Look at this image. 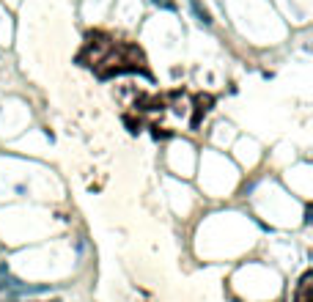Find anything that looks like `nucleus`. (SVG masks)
I'll return each mask as SVG.
<instances>
[{"label":"nucleus","instance_id":"39448f33","mask_svg":"<svg viewBox=\"0 0 313 302\" xmlns=\"http://www.w3.org/2000/svg\"><path fill=\"white\" fill-rule=\"evenodd\" d=\"M124 124L129 126V132H132V135H137V132H140V124H135V121H132L129 116H126V119H124Z\"/></svg>","mask_w":313,"mask_h":302},{"label":"nucleus","instance_id":"f03ea898","mask_svg":"<svg viewBox=\"0 0 313 302\" xmlns=\"http://www.w3.org/2000/svg\"><path fill=\"white\" fill-rule=\"evenodd\" d=\"M308 289H311V272L302 275L300 289H297V302H311V297H308Z\"/></svg>","mask_w":313,"mask_h":302},{"label":"nucleus","instance_id":"0eeeda50","mask_svg":"<svg viewBox=\"0 0 313 302\" xmlns=\"http://www.w3.org/2000/svg\"><path fill=\"white\" fill-rule=\"evenodd\" d=\"M53 302H61V300H53Z\"/></svg>","mask_w":313,"mask_h":302},{"label":"nucleus","instance_id":"423d86ee","mask_svg":"<svg viewBox=\"0 0 313 302\" xmlns=\"http://www.w3.org/2000/svg\"><path fill=\"white\" fill-rule=\"evenodd\" d=\"M8 302H17V300H8Z\"/></svg>","mask_w":313,"mask_h":302},{"label":"nucleus","instance_id":"20e7f679","mask_svg":"<svg viewBox=\"0 0 313 302\" xmlns=\"http://www.w3.org/2000/svg\"><path fill=\"white\" fill-rule=\"evenodd\" d=\"M154 6H160V8H165V11H176V3L173 0H151Z\"/></svg>","mask_w":313,"mask_h":302},{"label":"nucleus","instance_id":"7ed1b4c3","mask_svg":"<svg viewBox=\"0 0 313 302\" xmlns=\"http://www.w3.org/2000/svg\"><path fill=\"white\" fill-rule=\"evenodd\" d=\"M195 105H198V116L192 119V126H198V121H201V110L206 113L209 107H212V96H198V99H195Z\"/></svg>","mask_w":313,"mask_h":302},{"label":"nucleus","instance_id":"f257e3e1","mask_svg":"<svg viewBox=\"0 0 313 302\" xmlns=\"http://www.w3.org/2000/svg\"><path fill=\"white\" fill-rule=\"evenodd\" d=\"M189 8H192V14H195V19H198V22L203 25V28H212V14H209V8L203 6L201 0H189Z\"/></svg>","mask_w":313,"mask_h":302}]
</instances>
